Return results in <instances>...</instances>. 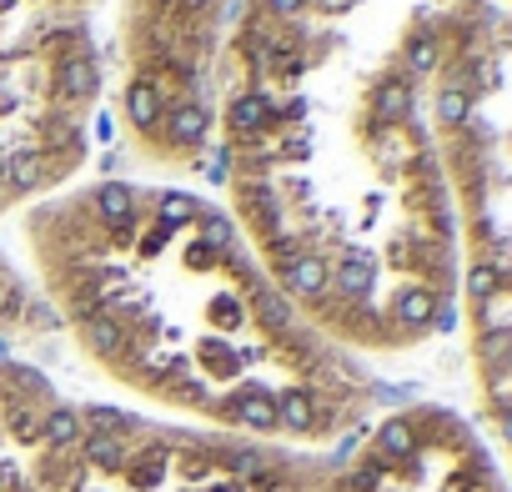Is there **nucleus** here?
Returning <instances> with one entry per match:
<instances>
[{
    "label": "nucleus",
    "mask_w": 512,
    "mask_h": 492,
    "mask_svg": "<svg viewBox=\"0 0 512 492\" xmlns=\"http://www.w3.org/2000/svg\"><path fill=\"white\" fill-rule=\"evenodd\" d=\"M452 81L467 96L457 126H447L452 176L462 186L467 267L462 297L472 312V357L482 402L497 442L512 457V6L487 16L462 56Z\"/></svg>",
    "instance_id": "1"
},
{
    "label": "nucleus",
    "mask_w": 512,
    "mask_h": 492,
    "mask_svg": "<svg viewBox=\"0 0 512 492\" xmlns=\"http://www.w3.org/2000/svg\"><path fill=\"white\" fill-rule=\"evenodd\" d=\"M196 216V201L191 196H181V191H166L161 196V221L166 226H181V221H191Z\"/></svg>",
    "instance_id": "12"
},
{
    "label": "nucleus",
    "mask_w": 512,
    "mask_h": 492,
    "mask_svg": "<svg viewBox=\"0 0 512 492\" xmlns=\"http://www.w3.org/2000/svg\"><path fill=\"white\" fill-rule=\"evenodd\" d=\"M171 141H181V146H191V141H201V131H206V111L196 106V101H186V106H176L171 111Z\"/></svg>",
    "instance_id": "8"
},
{
    "label": "nucleus",
    "mask_w": 512,
    "mask_h": 492,
    "mask_svg": "<svg viewBox=\"0 0 512 492\" xmlns=\"http://www.w3.org/2000/svg\"><path fill=\"white\" fill-rule=\"evenodd\" d=\"M86 342L96 352H111V347H121V327H111L106 317H86Z\"/></svg>",
    "instance_id": "13"
},
{
    "label": "nucleus",
    "mask_w": 512,
    "mask_h": 492,
    "mask_svg": "<svg viewBox=\"0 0 512 492\" xmlns=\"http://www.w3.org/2000/svg\"><path fill=\"white\" fill-rule=\"evenodd\" d=\"M231 417L251 432H277V397H267L262 387H246L231 397Z\"/></svg>",
    "instance_id": "3"
},
{
    "label": "nucleus",
    "mask_w": 512,
    "mask_h": 492,
    "mask_svg": "<svg viewBox=\"0 0 512 492\" xmlns=\"http://www.w3.org/2000/svg\"><path fill=\"white\" fill-rule=\"evenodd\" d=\"M11 176H16V186H36V181H41V161H36L31 151H21V156L11 161Z\"/></svg>",
    "instance_id": "15"
},
{
    "label": "nucleus",
    "mask_w": 512,
    "mask_h": 492,
    "mask_svg": "<svg viewBox=\"0 0 512 492\" xmlns=\"http://www.w3.org/2000/svg\"><path fill=\"white\" fill-rule=\"evenodd\" d=\"M211 492H241V482H216Z\"/></svg>",
    "instance_id": "21"
},
{
    "label": "nucleus",
    "mask_w": 512,
    "mask_h": 492,
    "mask_svg": "<svg viewBox=\"0 0 512 492\" xmlns=\"http://www.w3.org/2000/svg\"><path fill=\"white\" fill-rule=\"evenodd\" d=\"M256 312H262L267 327H292V307H287L277 292H262V297H256Z\"/></svg>",
    "instance_id": "14"
},
{
    "label": "nucleus",
    "mask_w": 512,
    "mask_h": 492,
    "mask_svg": "<svg viewBox=\"0 0 512 492\" xmlns=\"http://www.w3.org/2000/svg\"><path fill=\"white\" fill-rule=\"evenodd\" d=\"M81 457H86L91 467H121V462H126V447H121V437H111V432H91V437L81 442Z\"/></svg>",
    "instance_id": "7"
},
{
    "label": "nucleus",
    "mask_w": 512,
    "mask_h": 492,
    "mask_svg": "<svg viewBox=\"0 0 512 492\" xmlns=\"http://www.w3.org/2000/svg\"><path fill=\"white\" fill-rule=\"evenodd\" d=\"M41 437H46L56 452H66V447H76V442H81V417H76L71 407H56V412H46V417H41Z\"/></svg>",
    "instance_id": "5"
},
{
    "label": "nucleus",
    "mask_w": 512,
    "mask_h": 492,
    "mask_svg": "<svg viewBox=\"0 0 512 492\" xmlns=\"http://www.w3.org/2000/svg\"><path fill=\"white\" fill-rule=\"evenodd\" d=\"M267 6H272L277 16H302V6H307V0H267Z\"/></svg>",
    "instance_id": "20"
},
{
    "label": "nucleus",
    "mask_w": 512,
    "mask_h": 492,
    "mask_svg": "<svg viewBox=\"0 0 512 492\" xmlns=\"http://www.w3.org/2000/svg\"><path fill=\"white\" fill-rule=\"evenodd\" d=\"M201 246H211V252H226V246H231V226L221 221V216H211L206 221V241Z\"/></svg>",
    "instance_id": "17"
},
{
    "label": "nucleus",
    "mask_w": 512,
    "mask_h": 492,
    "mask_svg": "<svg viewBox=\"0 0 512 492\" xmlns=\"http://www.w3.org/2000/svg\"><path fill=\"white\" fill-rule=\"evenodd\" d=\"M282 272H287V287L297 297H307V302H322L332 292V262H322L317 252H297Z\"/></svg>",
    "instance_id": "2"
},
{
    "label": "nucleus",
    "mask_w": 512,
    "mask_h": 492,
    "mask_svg": "<svg viewBox=\"0 0 512 492\" xmlns=\"http://www.w3.org/2000/svg\"><path fill=\"white\" fill-rule=\"evenodd\" d=\"M96 206H101L106 221H131V186L126 181H106L96 191Z\"/></svg>",
    "instance_id": "9"
},
{
    "label": "nucleus",
    "mask_w": 512,
    "mask_h": 492,
    "mask_svg": "<svg viewBox=\"0 0 512 492\" xmlns=\"http://www.w3.org/2000/svg\"><path fill=\"white\" fill-rule=\"evenodd\" d=\"M11 432H16L21 442H36V437H41V417L26 412V407H16V412H11Z\"/></svg>",
    "instance_id": "16"
},
{
    "label": "nucleus",
    "mask_w": 512,
    "mask_h": 492,
    "mask_svg": "<svg viewBox=\"0 0 512 492\" xmlns=\"http://www.w3.org/2000/svg\"><path fill=\"white\" fill-rule=\"evenodd\" d=\"M186 6H206V0H186Z\"/></svg>",
    "instance_id": "23"
},
{
    "label": "nucleus",
    "mask_w": 512,
    "mask_h": 492,
    "mask_svg": "<svg viewBox=\"0 0 512 492\" xmlns=\"http://www.w3.org/2000/svg\"><path fill=\"white\" fill-rule=\"evenodd\" d=\"M0 357H11V347H6V337H0Z\"/></svg>",
    "instance_id": "22"
},
{
    "label": "nucleus",
    "mask_w": 512,
    "mask_h": 492,
    "mask_svg": "<svg viewBox=\"0 0 512 492\" xmlns=\"http://www.w3.org/2000/svg\"><path fill=\"white\" fill-rule=\"evenodd\" d=\"M267 121V96H236L231 101V126L236 131H262Z\"/></svg>",
    "instance_id": "10"
},
{
    "label": "nucleus",
    "mask_w": 512,
    "mask_h": 492,
    "mask_svg": "<svg viewBox=\"0 0 512 492\" xmlns=\"http://www.w3.org/2000/svg\"><path fill=\"white\" fill-rule=\"evenodd\" d=\"M91 422H96V432H111V427H126L131 417L126 412H111V407H91Z\"/></svg>",
    "instance_id": "18"
},
{
    "label": "nucleus",
    "mask_w": 512,
    "mask_h": 492,
    "mask_svg": "<svg viewBox=\"0 0 512 492\" xmlns=\"http://www.w3.org/2000/svg\"><path fill=\"white\" fill-rule=\"evenodd\" d=\"M126 111H131V126H136V131H151L156 116H161V96H156V86L136 81L131 96H126Z\"/></svg>",
    "instance_id": "6"
},
{
    "label": "nucleus",
    "mask_w": 512,
    "mask_h": 492,
    "mask_svg": "<svg viewBox=\"0 0 512 492\" xmlns=\"http://www.w3.org/2000/svg\"><path fill=\"white\" fill-rule=\"evenodd\" d=\"M61 86H66L71 96H91V91H96L91 61H66V66H61Z\"/></svg>",
    "instance_id": "11"
},
{
    "label": "nucleus",
    "mask_w": 512,
    "mask_h": 492,
    "mask_svg": "<svg viewBox=\"0 0 512 492\" xmlns=\"http://www.w3.org/2000/svg\"><path fill=\"white\" fill-rule=\"evenodd\" d=\"M277 427H287V432H312V427H317V397H312L307 387H287V392L277 397Z\"/></svg>",
    "instance_id": "4"
},
{
    "label": "nucleus",
    "mask_w": 512,
    "mask_h": 492,
    "mask_svg": "<svg viewBox=\"0 0 512 492\" xmlns=\"http://www.w3.org/2000/svg\"><path fill=\"white\" fill-rule=\"evenodd\" d=\"M231 472L236 477H256V472H262V457H256V452H236L231 457Z\"/></svg>",
    "instance_id": "19"
}]
</instances>
